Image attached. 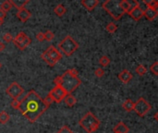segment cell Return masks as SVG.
Masks as SVG:
<instances>
[{
    "instance_id": "83f0119b",
    "label": "cell",
    "mask_w": 158,
    "mask_h": 133,
    "mask_svg": "<svg viewBox=\"0 0 158 133\" xmlns=\"http://www.w3.org/2000/svg\"><path fill=\"white\" fill-rule=\"evenodd\" d=\"M11 7H12V5L10 4V2L8 1V0H7V1H5L1 4V9L6 11V12L9 11L10 9H11Z\"/></svg>"
},
{
    "instance_id": "d590c367",
    "label": "cell",
    "mask_w": 158,
    "mask_h": 133,
    "mask_svg": "<svg viewBox=\"0 0 158 133\" xmlns=\"http://www.w3.org/2000/svg\"><path fill=\"white\" fill-rule=\"evenodd\" d=\"M36 39H37V41H39V42L45 41V33H43V32H38L37 34H36Z\"/></svg>"
},
{
    "instance_id": "3957f363",
    "label": "cell",
    "mask_w": 158,
    "mask_h": 133,
    "mask_svg": "<svg viewBox=\"0 0 158 133\" xmlns=\"http://www.w3.org/2000/svg\"><path fill=\"white\" fill-rule=\"evenodd\" d=\"M79 124L87 133H93L99 129L101 122L92 112H88L82 118H80Z\"/></svg>"
},
{
    "instance_id": "f546056e",
    "label": "cell",
    "mask_w": 158,
    "mask_h": 133,
    "mask_svg": "<svg viewBox=\"0 0 158 133\" xmlns=\"http://www.w3.org/2000/svg\"><path fill=\"white\" fill-rule=\"evenodd\" d=\"M54 37H55L54 32L51 31H46V32L45 33V40H46L48 42L52 41L53 39H54Z\"/></svg>"
},
{
    "instance_id": "277c9868",
    "label": "cell",
    "mask_w": 158,
    "mask_h": 133,
    "mask_svg": "<svg viewBox=\"0 0 158 133\" xmlns=\"http://www.w3.org/2000/svg\"><path fill=\"white\" fill-rule=\"evenodd\" d=\"M61 78L62 81L60 86L67 92L68 94L73 93L81 84V80L76 76L71 75L68 70L61 76Z\"/></svg>"
},
{
    "instance_id": "ac0fdd59",
    "label": "cell",
    "mask_w": 158,
    "mask_h": 133,
    "mask_svg": "<svg viewBox=\"0 0 158 133\" xmlns=\"http://www.w3.org/2000/svg\"><path fill=\"white\" fill-rule=\"evenodd\" d=\"M64 100H65V104H66L69 107H73V106H74V105L77 104L76 98L73 96V95H71V93H70V94H68V95L64 98Z\"/></svg>"
},
{
    "instance_id": "8d00e7d4",
    "label": "cell",
    "mask_w": 158,
    "mask_h": 133,
    "mask_svg": "<svg viewBox=\"0 0 158 133\" xmlns=\"http://www.w3.org/2000/svg\"><path fill=\"white\" fill-rule=\"evenodd\" d=\"M157 7H158V1H154L150 4L147 5V7H150V8H154V9H157Z\"/></svg>"
},
{
    "instance_id": "f35d334b",
    "label": "cell",
    "mask_w": 158,
    "mask_h": 133,
    "mask_svg": "<svg viewBox=\"0 0 158 133\" xmlns=\"http://www.w3.org/2000/svg\"><path fill=\"white\" fill-rule=\"evenodd\" d=\"M6 17H7V12H6V11H4L3 9L0 8V19L4 20V19Z\"/></svg>"
},
{
    "instance_id": "cb8c5ba5",
    "label": "cell",
    "mask_w": 158,
    "mask_h": 133,
    "mask_svg": "<svg viewBox=\"0 0 158 133\" xmlns=\"http://www.w3.org/2000/svg\"><path fill=\"white\" fill-rule=\"evenodd\" d=\"M9 119H10V117L6 112V111H2V112H0V123L7 124Z\"/></svg>"
},
{
    "instance_id": "ffe728a7",
    "label": "cell",
    "mask_w": 158,
    "mask_h": 133,
    "mask_svg": "<svg viewBox=\"0 0 158 133\" xmlns=\"http://www.w3.org/2000/svg\"><path fill=\"white\" fill-rule=\"evenodd\" d=\"M134 105H135V103L132 102V100L127 99V100H126V101L123 103L122 106H123V108H124L126 111H127V112H131V111H133V109H134Z\"/></svg>"
},
{
    "instance_id": "484cf974",
    "label": "cell",
    "mask_w": 158,
    "mask_h": 133,
    "mask_svg": "<svg viewBox=\"0 0 158 133\" xmlns=\"http://www.w3.org/2000/svg\"><path fill=\"white\" fill-rule=\"evenodd\" d=\"M99 62L103 66H107L110 64V59L108 57H107V55H103V57L100 58Z\"/></svg>"
},
{
    "instance_id": "52a82bcc",
    "label": "cell",
    "mask_w": 158,
    "mask_h": 133,
    "mask_svg": "<svg viewBox=\"0 0 158 133\" xmlns=\"http://www.w3.org/2000/svg\"><path fill=\"white\" fill-rule=\"evenodd\" d=\"M48 94L51 96L53 101L57 104L61 103L64 100V98L68 95L67 92L61 86H55V88H53Z\"/></svg>"
},
{
    "instance_id": "74e56055",
    "label": "cell",
    "mask_w": 158,
    "mask_h": 133,
    "mask_svg": "<svg viewBox=\"0 0 158 133\" xmlns=\"http://www.w3.org/2000/svg\"><path fill=\"white\" fill-rule=\"evenodd\" d=\"M61 81H62V78H61V76L57 77L56 79L54 80V84H55V86H60V85H61Z\"/></svg>"
},
{
    "instance_id": "e0dca14e",
    "label": "cell",
    "mask_w": 158,
    "mask_h": 133,
    "mask_svg": "<svg viewBox=\"0 0 158 133\" xmlns=\"http://www.w3.org/2000/svg\"><path fill=\"white\" fill-rule=\"evenodd\" d=\"M13 7H15L18 10L25 7V6L30 2V0H8Z\"/></svg>"
},
{
    "instance_id": "7402d4cb",
    "label": "cell",
    "mask_w": 158,
    "mask_h": 133,
    "mask_svg": "<svg viewBox=\"0 0 158 133\" xmlns=\"http://www.w3.org/2000/svg\"><path fill=\"white\" fill-rule=\"evenodd\" d=\"M66 11H67V10H66V7L63 6V5H61V4L57 5V6L55 7V9H54V12H55L56 15L58 16V17H61V16H63V15H65Z\"/></svg>"
},
{
    "instance_id": "ee69618b",
    "label": "cell",
    "mask_w": 158,
    "mask_h": 133,
    "mask_svg": "<svg viewBox=\"0 0 158 133\" xmlns=\"http://www.w3.org/2000/svg\"><path fill=\"white\" fill-rule=\"evenodd\" d=\"M3 22H4V20H2V19H0V26H1V25L3 24Z\"/></svg>"
},
{
    "instance_id": "4fadbf2b",
    "label": "cell",
    "mask_w": 158,
    "mask_h": 133,
    "mask_svg": "<svg viewBox=\"0 0 158 133\" xmlns=\"http://www.w3.org/2000/svg\"><path fill=\"white\" fill-rule=\"evenodd\" d=\"M99 4V0H81V5L87 10L92 11L97 7Z\"/></svg>"
},
{
    "instance_id": "d4e9b609",
    "label": "cell",
    "mask_w": 158,
    "mask_h": 133,
    "mask_svg": "<svg viewBox=\"0 0 158 133\" xmlns=\"http://www.w3.org/2000/svg\"><path fill=\"white\" fill-rule=\"evenodd\" d=\"M147 71H148V69H147V68L145 66L143 65H139L136 68V72L138 75L140 76H143L147 73Z\"/></svg>"
},
{
    "instance_id": "9c48e42d",
    "label": "cell",
    "mask_w": 158,
    "mask_h": 133,
    "mask_svg": "<svg viewBox=\"0 0 158 133\" xmlns=\"http://www.w3.org/2000/svg\"><path fill=\"white\" fill-rule=\"evenodd\" d=\"M137 7H139V2L137 0H123L122 2V7L125 11V13L129 14L133 8Z\"/></svg>"
},
{
    "instance_id": "4dcf8cb0",
    "label": "cell",
    "mask_w": 158,
    "mask_h": 133,
    "mask_svg": "<svg viewBox=\"0 0 158 133\" xmlns=\"http://www.w3.org/2000/svg\"><path fill=\"white\" fill-rule=\"evenodd\" d=\"M57 133H74V131H72L68 126H63Z\"/></svg>"
},
{
    "instance_id": "6da1fadb",
    "label": "cell",
    "mask_w": 158,
    "mask_h": 133,
    "mask_svg": "<svg viewBox=\"0 0 158 133\" xmlns=\"http://www.w3.org/2000/svg\"><path fill=\"white\" fill-rule=\"evenodd\" d=\"M47 108L48 106L45 104L44 99H42L35 91L31 90L26 94L22 101L19 102V110L31 123H34Z\"/></svg>"
},
{
    "instance_id": "7c38bea8",
    "label": "cell",
    "mask_w": 158,
    "mask_h": 133,
    "mask_svg": "<svg viewBox=\"0 0 158 133\" xmlns=\"http://www.w3.org/2000/svg\"><path fill=\"white\" fill-rule=\"evenodd\" d=\"M16 16H17V18L22 22H26L31 18V12H30L28 9H26L25 7H23L22 9H19L18 10Z\"/></svg>"
},
{
    "instance_id": "7a4b0ae2",
    "label": "cell",
    "mask_w": 158,
    "mask_h": 133,
    "mask_svg": "<svg viewBox=\"0 0 158 133\" xmlns=\"http://www.w3.org/2000/svg\"><path fill=\"white\" fill-rule=\"evenodd\" d=\"M123 0H105L103 3V8L116 20L120 19L125 11L122 7Z\"/></svg>"
},
{
    "instance_id": "b9f144b4",
    "label": "cell",
    "mask_w": 158,
    "mask_h": 133,
    "mask_svg": "<svg viewBox=\"0 0 158 133\" xmlns=\"http://www.w3.org/2000/svg\"><path fill=\"white\" fill-rule=\"evenodd\" d=\"M154 1H156V0H142V2L147 6L148 4H150V3H152V2H154Z\"/></svg>"
},
{
    "instance_id": "44dd1931",
    "label": "cell",
    "mask_w": 158,
    "mask_h": 133,
    "mask_svg": "<svg viewBox=\"0 0 158 133\" xmlns=\"http://www.w3.org/2000/svg\"><path fill=\"white\" fill-rule=\"evenodd\" d=\"M27 37H28V35L25 34V33H24L23 31H22V32H19V34H17V36H16L15 38H13V41H12V42L14 43V44L16 46V44H18V43H19L23 42Z\"/></svg>"
},
{
    "instance_id": "30bf717a",
    "label": "cell",
    "mask_w": 158,
    "mask_h": 133,
    "mask_svg": "<svg viewBox=\"0 0 158 133\" xmlns=\"http://www.w3.org/2000/svg\"><path fill=\"white\" fill-rule=\"evenodd\" d=\"M45 52L49 55V57L52 59H54L56 62H58L60 59H62V55L60 54V52L55 46H49Z\"/></svg>"
},
{
    "instance_id": "2e32d148",
    "label": "cell",
    "mask_w": 158,
    "mask_h": 133,
    "mask_svg": "<svg viewBox=\"0 0 158 133\" xmlns=\"http://www.w3.org/2000/svg\"><path fill=\"white\" fill-rule=\"evenodd\" d=\"M129 131L130 129L122 121L118 123L117 126L114 128V133H129Z\"/></svg>"
},
{
    "instance_id": "5b68a950",
    "label": "cell",
    "mask_w": 158,
    "mask_h": 133,
    "mask_svg": "<svg viewBox=\"0 0 158 133\" xmlns=\"http://www.w3.org/2000/svg\"><path fill=\"white\" fill-rule=\"evenodd\" d=\"M58 48L60 49L61 52H63V54H64L65 55H67V57H70V55H72L78 50L79 43L71 36L68 35L67 37H65L59 43Z\"/></svg>"
},
{
    "instance_id": "ba28073f",
    "label": "cell",
    "mask_w": 158,
    "mask_h": 133,
    "mask_svg": "<svg viewBox=\"0 0 158 133\" xmlns=\"http://www.w3.org/2000/svg\"><path fill=\"white\" fill-rule=\"evenodd\" d=\"M7 94L12 99H18L24 92L23 88L18 82H12L7 89Z\"/></svg>"
},
{
    "instance_id": "60d3db41",
    "label": "cell",
    "mask_w": 158,
    "mask_h": 133,
    "mask_svg": "<svg viewBox=\"0 0 158 133\" xmlns=\"http://www.w3.org/2000/svg\"><path fill=\"white\" fill-rule=\"evenodd\" d=\"M6 48V44L2 42H0V52H2Z\"/></svg>"
},
{
    "instance_id": "e575fe53",
    "label": "cell",
    "mask_w": 158,
    "mask_h": 133,
    "mask_svg": "<svg viewBox=\"0 0 158 133\" xmlns=\"http://www.w3.org/2000/svg\"><path fill=\"white\" fill-rule=\"evenodd\" d=\"M10 105H11V106L14 109H19V102L18 101V99H13L11 103H10Z\"/></svg>"
},
{
    "instance_id": "9a60e30c",
    "label": "cell",
    "mask_w": 158,
    "mask_h": 133,
    "mask_svg": "<svg viewBox=\"0 0 158 133\" xmlns=\"http://www.w3.org/2000/svg\"><path fill=\"white\" fill-rule=\"evenodd\" d=\"M129 15L134 19V20H140L142 17H143V10L140 7H137L135 8H133L130 12L129 13Z\"/></svg>"
},
{
    "instance_id": "d6986e66",
    "label": "cell",
    "mask_w": 158,
    "mask_h": 133,
    "mask_svg": "<svg viewBox=\"0 0 158 133\" xmlns=\"http://www.w3.org/2000/svg\"><path fill=\"white\" fill-rule=\"evenodd\" d=\"M41 58H42V59H43L45 63H47L50 66H54L57 62H56L54 59H52L50 57H49V55L45 51L43 54H42V55H41Z\"/></svg>"
},
{
    "instance_id": "603a6c76",
    "label": "cell",
    "mask_w": 158,
    "mask_h": 133,
    "mask_svg": "<svg viewBox=\"0 0 158 133\" xmlns=\"http://www.w3.org/2000/svg\"><path fill=\"white\" fill-rule=\"evenodd\" d=\"M31 39H30V37H27L23 42H22V43H18V44H16V46L19 49V50H24L25 48H27L30 44H31Z\"/></svg>"
},
{
    "instance_id": "d6a6232c",
    "label": "cell",
    "mask_w": 158,
    "mask_h": 133,
    "mask_svg": "<svg viewBox=\"0 0 158 133\" xmlns=\"http://www.w3.org/2000/svg\"><path fill=\"white\" fill-rule=\"evenodd\" d=\"M94 74H95V76H96L97 78H102V77L104 75V71L103 69L98 68L97 69H95V71H94Z\"/></svg>"
},
{
    "instance_id": "8fae6325",
    "label": "cell",
    "mask_w": 158,
    "mask_h": 133,
    "mask_svg": "<svg viewBox=\"0 0 158 133\" xmlns=\"http://www.w3.org/2000/svg\"><path fill=\"white\" fill-rule=\"evenodd\" d=\"M118 80L123 82V83H129L131 80H132V78H133V75L131 74L130 71L127 70V69H124L122 70L118 75Z\"/></svg>"
},
{
    "instance_id": "f1b7e54d",
    "label": "cell",
    "mask_w": 158,
    "mask_h": 133,
    "mask_svg": "<svg viewBox=\"0 0 158 133\" xmlns=\"http://www.w3.org/2000/svg\"><path fill=\"white\" fill-rule=\"evenodd\" d=\"M150 71H151L154 76H157V75H158V62H154V63L150 66Z\"/></svg>"
},
{
    "instance_id": "836d02e7",
    "label": "cell",
    "mask_w": 158,
    "mask_h": 133,
    "mask_svg": "<svg viewBox=\"0 0 158 133\" xmlns=\"http://www.w3.org/2000/svg\"><path fill=\"white\" fill-rule=\"evenodd\" d=\"M3 40L7 43H10L13 41V36L10 34V33H6V34L3 36Z\"/></svg>"
},
{
    "instance_id": "4316f807",
    "label": "cell",
    "mask_w": 158,
    "mask_h": 133,
    "mask_svg": "<svg viewBox=\"0 0 158 133\" xmlns=\"http://www.w3.org/2000/svg\"><path fill=\"white\" fill-rule=\"evenodd\" d=\"M117 30H118V26L116 25L114 22H110V23H108L107 26V31L109 33H114Z\"/></svg>"
},
{
    "instance_id": "5bb4252c",
    "label": "cell",
    "mask_w": 158,
    "mask_h": 133,
    "mask_svg": "<svg viewBox=\"0 0 158 133\" xmlns=\"http://www.w3.org/2000/svg\"><path fill=\"white\" fill-rule=\"evenodd\" d=\"M158 15L157 9H154V8H150L147 7L144 11H143V16H145V18L148 20H154L156 19Z\"/></svg>"
},
{
    "instance_id": "8992f818",
    "label": "cell",
    "mask_w": 158,
    "mask_h": 133,
    "mask_svg": "<svg viewBox=\"0 0 158 133\" xmlns=\"http://www.w3.org/2000/svg\"><path fill=\"white\" fill-rule=\"evenodd\" d=\"M152 106L151 105L146 101L145 99H143L142 97H141L138 101H137L134 105V109L133 111H135L136 114L139 117H143L144 116H146L149 113V111L151 110Z\"/></svg>"
},
{
    "instance_id": "1f68e13d",
    "label": "cell",
    "mask_w": 158,
    "mask_h": 133,
    "mask_svg": "<svg viewBox=\"0 0 158 133\" xmlns=\"http://www.w3.org/2000/svg\"><path fill=\"white\" fill-rule=\"evenodd\" d=\"M44 102H45V104L49 107L50 105H51V104H53V103H54V101H53V99L51 98V96L48 94L45 99H44Z\"/></svg>"
},
{
    "instance_id": "f6af8a7d",
    "label": "cell",
    "mask_w": 158,
    "mask_h": 133,
    "mask_svg": "<svg viewBox=\"0 0 158 133\" xmlns=\"http://www.w3.org/2000/svg\"><path fill=\"white\" fill-rule=\"evenodd\" d=\"M1 66H2V64H1V62H0V69H1Z\"/></svg>"
},
{
    "instance_id": "7bdbcfd3",
    "label": "cell",
    "mask_w": 158,
    "mask_h": 133,
    "mask_svg": "<svg viewBox=\"0 0 158 133\" xmlns=\"http://www.w3.org/2000/svg\"><path fill=\"white\" fill-rule=\"evenodd\" d=\"M157 115H158L157 113H155V114H154V119H155L156 121L158 120V118H157Z\"/></svg>"
},
{
    "instance_id": "ab89813d",
    "label": "cell",
    "mask_w": 158,
    "mask_h": 133,
    "mask_svg": "<svg viewBox=\"0 0 158 133\" xmlns=\"http://www.w3.org/2000/svg\"><path fill=\"white\" fill-rule=\"evenodd\" d=\"M71 75H73V76H76V77H78V75H79V72H78V70L77 69H69L68 70Z\"/></svg>"
}]
</instances>
